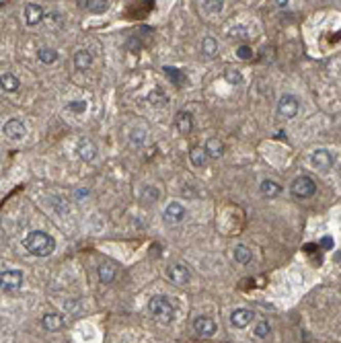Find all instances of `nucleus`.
I'll use <instances>...</instances> for the list:
<instances>
[{
    "label": "nucleus",
    "instance_id": "3",
    "mask_svg": "<svg viewBox=\"0 0 341 343\" xmlns=\"http://www.w3.org/2000/svg\"><path fill=\"white\" fill-rule=\"evenodd\" d=\"M314 194H316V183H314L312 177L300 175V177L294 179V183H292V196H294V198H298V200H308V198H312Z\"/></svg>",
    "mask_w": 341,
    "mask_h": 343
},
{
    "label": "nucleus",
    "instance_id": "14",
    "mask_svg": "<svg viewBox=\"0 0 341 343\" xmlns=\"http://www.w3.org/2000/svg\"><path fill=\"white\" fill-rule=\"evenodd\" d=\"M204 150H206L208 158H220V156L224 154V144H222L218 138H208Z\"/></svg>",
    "mask_w": 341,
    "mask_h": 343
},
{
    "label": "nucleus",
    "instance_id": "23",
    "mask_svg": "<svg viewBox=\"0 0 341 343\" xmlns=\"http://www.w3.org/2000/svg\"><path fill=\"white\" fill-rule=\"evenodd\" d=\"M202 52H204V56H208V58H214L216 54H218V41L212 37V35H208V37H204V44H202Z\"/></svg>",
    "mask_w": 341,
    "mask_h": 343
},
{
    "label": "nucleus",
    "instance_id": "9",
    "mask_svg": "<svg viewBox=\"0 0 341 343\" xmlns=\"http://www.w3.org/2000/svg\"><path fill=\"white\" fill-rule=\"evenodd\" d=\"M3 132H5V136L11 138V140H23L25 134H27V127H25V123H23L21 119H9V121L3 125Z\"/></svg>",
    "mask_w": 341,
    "mask_h": 343
},
{
    "label": "nucleus",
    "instance_id": "22",
    "mask_svg": "<svg viewBox=\"0 0 341 343\" xmlns=\"http://www.w3.org/2000/svg\"><path fill=\"white\" fill-rule=\"evenodd\" d=\"M280 191H282V187H280L275 181H271V179L261 181V194H263L265 198H278Z\"/></svg>",
    "mask_w": 341,
    "mask_h": 343
},
{
    "label": "nucleus",
    "instance_id": "36",
    "mask_svg": "<svg viewBox=\"0 0 341 343\" xmlns=\"http://www.w3.org/2000/svg\"><path fill=\"white\" fill-rule=\"evenodd\" d=\"M321 247H325V249H331V247H333V241H331L329 237H325V239L321 241Z\"/></svg>",
    "mask_w": 341,
    "mask_h": 343
},
{
    "label": "nucleus",
    "instance_id": "8",
    "mask_svg": "<svg viewBox=\"0 0 341 343\" xmlns=\"http://www.w3.org/2000/svg\"><path fill=\"white\" fill-rule=\"evenodd\" d=\"M166 275H168L170 282L177 284V286H187V282H189V277H191L189 269H187L185 265H181V263L170 265V267L166 269Z\"/></svg>",
    "mask_w": 341,
    "mask_h": 343
},
{
    "label": "nucleus",
    "instance_id": "7",
    "mask_svg": "<svg viewBox=\"0 0 341 343\" xmlns=\"http://www.w3.org/2000/svg\"><path fill=\"white\" fill-rule=\"evenodd\" d=\"M185 214H187V212H185V208H183L179 202H170V204L164 208L162 218H164L166 224H179V222H183Z\"/></svg>",
    "mask_w": 341,
    "mask_h": 343
},
{
    "label": "nucleus",
    "instance_id": "31",
    "mask_svg": "<svg viewBox=\"0 0 341 343\" xmlns=\"http://www.w3.org/2000/svg\"><path fill=\"white\" fill-rule=\"evenodd\" d=\"M162 70H164V74H166V76H168L170 80H173V82H175L177 87H179V84L183 82V76H181V74L177 72V68H168V66H164Z\"/></svg>",
    "mask_w": 341,
    "mask_h": 343
},
{
    "label": "nucleus",
    "instance_id": "16",
    "mask_svg": "<svg viewBox=\"0 0 341 343\" xmlns=\"http://www.w3.org/2000/svg\"><path fill=\"white\" fill-rule=\"evenodd\" d=\"M19 87H21V82H19V78H17L15 74L7 72V74L0 76V89H3V91H7V93H17Z\"/></svg>",
    "mask_w": 341,
    "mask_h": 343
},
{
    "label": "nucleus",
    "instance_id": "15",
    "mask_svg": "<svg viewBox=\"0 0 341 343\" xmlns=\"http://www.w3.org/2000/svg\"><path fill=\"white\" fill-rule=\"evenodd\" d=\"M78 156H80L84 162H91V160L97 156V146H95V142L82 140V142L78 144Z\"/></svg>",
    "mask_w": 341,
    "mask_h": 343
},
{
    "label": "nucleus",
    "instance_id": "19",
    "mask_svg": "<svg viewBox=\"0 0 341 343\" xmlns=\"http://www.w3.org/2000/svg\"><path fill=\"white\" fill-rule=\"evenodd\" d=\"M82 9H87L89 13H105L109 9L107 0H80L78 3Z\"/></svg>",
    "mask_w": 341,
    "mask_h": 343
},
{
    "label": "nucleus",
    "instance_id": "25",
    "mask_svg": "<svg viewBox=\"0 0 341 343\" xmlns=\"http://www.w3.org/2000/svg\"><path fill=\"white\" fill-rule=\"evenodd\" d=\"M140 198H142L144 202H158L160 191H158L156 185H144L142 191H140Z\"/></svg>",
    "mask_w": 341,
    "mask_h": 343
},
{
    "label": "nucleus",
    "instance_id": "11",
    "mask_svg": "<svg viewBox=\"0 0 341 343\" xmlns=\"http://www.w3.org/2000/svg\"><path fill=\"white\" fill-rule=\"evenodd\" d=\"M194 329H196V333L200 335V337H212V335H216V323L210 318V316H196V320H194Z\"/></svg>",
    "mask_w": 341,
    "mask_h": 343
},
{
    "label": "nucleus",
    "instance_id": "26",
    "mask_svg": "<svg viewBox=\"0 0 341 343\" xmlns=\"http://www.w3.org/2000/svg\"><path fill=\"white\" fill-rule=\"evenodd\" d=\"M202 9L208 15H220L222 9H224V3L222 0H206V3H202Z\"/></svg>",
    "mask_w": 341,
    "mask_h": 343
},
{
    "label": "nucleus",
    "instance_id": "27",
    "mask_svg": "<svg viewBox=\"0 0 341 343\" xmlns=\"http://www.w3.org/2000/svg\"><path fill=\"white\" fill-rule=\"evenodd\" d=\"M37 56H39V62H44V64H54L58 60V52L52 48H41L37 52Z\"/></svg>",
    "mask_w": 341,
    "mask_h": 343
},
{
    "label": "nucleus",
    "instance_id": "17",
    "mask_svg": "<svg viewBox=\"0 0 341 343\" xmlns=\"http://www.w3.org/2000/svg\"><path fill=\"white\" fill-rule=\"evenodd\" d=\"M232 257H235L237 263L247 265V263H251V259H253V251H251L247 245H237L235 251H232Z\"/></svg>",
    "mask_w": 341,
    "mask_h": 343
},
{
    "label": "nucleus",
    "instance_id": "6",
    "mask_svg": "<svg viewBox=\"0 0 341 343\" xmlns=\"http://www.w3.org/2000/svg\"><path fill=\"white\" fill-rule=\"evenodd\" d=\"M298 109H300V103H298V99H296L294 95H282V97H280V103H278V113H280L282 117L292 119V117H296Z\"/></svg>",
    "mask_w": 341,
    "mask_h": 343
},
{
    "label": "nucleus",
    "instance_id": "24",
    "mask_svg": "<svg viewBox=\"0 0 341 343\" xmlns=\"http://www.w3.org/2000/svg\"><path fill=\"white\" fill-rule=\"evenodd\" d=\"M113 277H115V267L113 265H109V263L99 265V280H101V284H111Z\"/></svg>",
    "mask_w": 341,
    "mask_h": 343
},
{
    "label": "nucleus",
    "instance_id": "5",
    "mask_svg": "<svg viewBox=\"0 0 341 343\" xmlns=\"http://www.w3.org/2000/svg\"><path fill=\"white\" fill-rule=\"evenodd\" d=\"M333 162H335V158H333V154H331L327 148H318V150H314V152L310 154V164H312L316 170H321V173H329L331 166H333Z\"/></svg>",
    "mask_w": 341,
    "mask_h": 343
},
{
    "label": "nucleus",
    "instance_id": "13",
    "mask_svg": "<svg viewBox=\"0 0 341 343\" xmlns=\"http://www.w3.org/2000/svg\"><path fill=\"white\" fill-rule=\"evenodd\" d=\"M175 125H177L179 134H183V136L191 134V130H194V115L189 111H179L175 115Z\"/></svg>",
    "mask_w": 341,
    "mask_h": 343
},
{
    "label": "nucleus",
    "instance_id": "32",
    "mask_svg": "<svg viewBox=\"0 0 341 343\" xmlns=\"http://www.w3.org/2000/svg\"><path fill=\"white\" fill-rule=\"evenodd\" d=\"M237 56H239L241 60H251V58H253V50H251L249 46H239V48H237Z\"/></svg>",
    "mask_w": 341,
    "mask_h": 343
},
{
    "label": "nucleus",
    "instance_id": "18",
    "mask_svg": "<svg viewBox=\"0 0 341 343\" xmlns=\"http://www.w3.org/2000/svg\"><path fill=\"white\" fill-rule=\"evenodd\" d=\"M41 325H44L46 331H58V329L64 327V318L60 314H56V312H50V314H46L41 318Z\"/></svg>",
    "mask_w": 341,
    "mask_h": 343
},
{
    "label": "nucleus",
    "instance_id": "21",
    "mask_svg": "<svg viewBox=\"0 0 341 343\" xmlns=\"http://www.w3.org/2000/svg\"><path fill=\"white\" fill-rule=\"evenodd\" d=\"M189 160H191V164H194V166L204 168V166L208 164V154H206V150H204V148L196 146V148H191V152H189Z\"/></svg>",
    "mask_w": 341,
    "mask_h": 343
},
{
    "label": "nucleus",
    "instance_id": "4",
    "mask_svg": "<svg viewBox=\"0 0 341 343\" xmlns=\"http://www.w3.org/2000/svg\"><path fill=\"white\" fill-rule=\"evenodd\" d=\"M23 286V271L19 269H3L0 271V290L17 292Z\"/></svg>",
    "mask_w": 341,
    "mask_h": 343
},
{
    "label": "nucleus",
    "instance_id": "29",
    "mask_svg": "<svg viewBox=\"0 0 341 343\" xmlns=\"http://www.w3.org/2000/svg\"><path fill=\"white\" fill-rule=\"evenodd\" d=\"M224 78H226L232 87H237V84L243 82V74H241L239 70H235V68H226V70H224Z\"/></svg>",
    "mask_w": 341,
    "mask_h": 343
},
{
    "label": "nucleus",
    "instance_id": "2",
    "mask_svg": "<svg viewBox=\"0 0 341 343\" xmlns=\"http://www.w3.org/2000/svg\"><path fill=\"white\" fill-rule=\"evenodd\" d=\"M148 310L162 325L173 323V318H175V306L170 304V300L166 296H152L148 300Z\"/></svg>",
    "mask_w": 341,
    "mask_h": 343
},
{
    "label": "nucleus",
    "instance_id": "10",
    "mask_svg": "<svg viewBox=\"0 0 341 343\" xmlns=\"http://www.w3.org/2000/svg\"><path fill=\"white\" fill-rule=\"evenodd\" d=\"M253 316H255L253 310H249V308H237V310L230 312V325L237 327V329H245V327H249L253 323Z\"/></svg>",
    "mask_w": 341,
    "mask_h": 343
},
{
    "label": "nucleus",
    "instance_id": "20",
    "mask_svg": "<svg viewBox=\"0 0 341 343\" xmlns=\"http://www.w3.org/2000/svg\"><path fill=\"white\" fill-rule=\"evenodd\" d=\"M93 64V54L89 50H80L74 56V68L76 70H89V66Z\"/></svg>",
    "mask_w": 341,
    "mask_h": 343
},
{
    "label": "nucleus",
    "instance_id": "33",
    "mask_svg": "<svg viewBox=\"0 0 341 343\" xmlns=\"http://www.w3.org/2000/svg\"><path fill=\"white\" fill-rule=\"evenodd\" d=\"M228 35H230V37H241V39H243V37H247V29H245L243 25H237V27H232V29L228 31Z\"/></svg>",
    "mask_w": 341,
    "mask_h": 343
},
{
    "label": "nucleus",
    "instance_id": "1",
    "mask_svg": "<svg viewBox=\"0 0 341 343\" xmlns=\"http://www.w3.org/2000/svg\"><path fill=\"white\" fill-rule=\"evenodd\" d=\"M23 247H25L31 255H35V257H48V255L54 253L56 241H54L48 232H44V230H33V232H29V234L25 237Z\"/></svg>",
    "mask_w": 341,
    "mask_h": 343
},
{
    "label": "nucleus",
    "instance_id": "34",
    "mask_svg": "<svg viewBox=\"0 0 341 343\" xmlns=\"http://www.w3.org/2000/svg\"><path fill=\"white\" fill-rule=\"evenodd\" d=\"M150 101H152V105H156V101H160V105L164 103V95L160 93V89H156V91L150 93Z\"/></svg>",
    "mask_w": 341,
    "mask_h": 343
},
{
    "label": "nucleus",
    "instance_id": "35",
    "mask_svg": "<svg viewBox=\"0 0 341 343\" xmlns=\"http://www.w3.org/2000/svg\"><path fill=\"white\" fill-rule=\"evenodd\" d=\"M68 109H70V111H76V113H82V111L87 109V103H84V101H74V103H70Z\"/></svg>",
    "mask_w": 341,
    "mask_h": 343
},
{
    "label": "nucleus",
    "instance_id": "28",
    "mask_svg": "<svg viewBox=\"0 0 341 343\" xmlns=\"http://www.w3.org/2000/svg\"><path fill=\"white\" fill-rule=\"evenodd\" d=\"M269 333H271V327H269V323H265V320H259V323L255 325V329H253V335H255L257 339H265Z\"/></svg>",
    "mask_w": 341,
    "mask_h": 343
},
{
    "label": "nucleus",
    "instance_id": "12",
    "mask_svg": "<svg viewBox=\"0 0 341 343\" xmlns=\"http://www.w3.org/2000/svg\"><path fill=\"white\" fill-rule=\"evenodd\" d=\"M44 17H46V13H44V7L41 5H35V3H29L27 7H25V21H27V25H39L41 21H44Z\"/></svg>",
    "mask_w": 341,
    "mask_h": 343
},
{
    "label": "nucleus",
    "instance_id": "30",
    "mask_svg": "<svg viewBox=\"0 0 341 343\" xmlns=\"http://www.w3.org/2000/svg\"><path fill=\"white\" fill-rule=\"evenodd\" d=\"M144 142H146V130H144V127L132 130V144H134V146H142Z\"/></svg>",
    "mask_w": 341,
    "mask_h": 343
}]
</instances>
